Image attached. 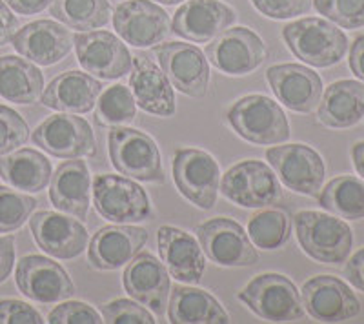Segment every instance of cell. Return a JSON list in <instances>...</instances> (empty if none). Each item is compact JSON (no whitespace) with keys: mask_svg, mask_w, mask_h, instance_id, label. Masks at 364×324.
<instances>
[{"mask_svg":"<svg viewBox=\"0 0 364 324\" xmlns=\"http://www.w3.org/2000/svg\"><path fill=\"white\" fill-rule=\"evenodd\" d=\"M282 38L291 53L314 68L339 64L348 51V37L326 18L306 17L282 28Z\"/></svg>","mask_w":364,"mask_h":324,"instance_id":"6da1fadb","label":"cell"},{"mask_svg":"<svg viewBox=\"0 0 364 324\" xmlns=\"http://www.w3.org/2000/svg\"><path fill=\"white\" fill-rule=\"evenodd\" d=\"M297 241L308 257L324 264H343L353 246L352 228L341 217L321 212H299L294 217Z\"/></svg>","mask_w":364,"mask_h":324,"instance_id":"7a4b0ae2","label":"cell"},{"mask_svg":"<svg viewBox=\"0 0 364 324\" xmlns=\"http://www.w3.org/2000/svg\"><path fill=\"white\" fill-rule=\"evenodd\" d=\"M108 151L119 173L139 183L164 184L161 151L154 139L141 129L117 126L108 134Z\"/></svg>","mask_w":364,"mask_h":324,"instance_id":"3957f363","label":"cell"},{"mask_svg":"<svg viewBox=\"0 0 364 324\" xmlns=\"http://www.w3.org/2000/svg\"><path fill=\"white\" fill-rule=\"evenodd\" d=\"M228 122L240 139L257 146H277L290 139V124L277 102L264 95H246L228 109Z\"/></svg>","mask_w":364,"mask_h":324,"instance_id":"277c9868","label":"cell"},{"mask_svg":"<svg viewBox=\"0 0 364 324\" xmlns=\"http://www.w3.org/2000/svg\"><path fill=\"white\" fill-rule=\"evenodd\" d=\"M93 202L97 213L115 225L142 222L154 215L144 188L122 175H97L93 179Z\"/></svg>","mask_w":364,"mask_h":324,"instance_id":"5b68a950","label":"cell"},{"mask_svg":"<svg viewBox=\"0 0 364 324\" xmlns=\"http://www.w3.org/2000/svg\"><path fill=\"white\" fill-rule=\"evenodd\" d=\"M237 299L264 320L291 323L304 317L301 293L290 279L281 274L257 275L239 291Z\"/></svg>","mask_w":364,"mask_h":324,"instance_id":"8992f818","label":"cell"},{"mask_svg":"<svg viewBox=\"0 0 364 324\" xmlns=\"http://www.w3.org/2000/svg\"><path fill=\"white\" fill-rule=\"evenodd\" d=\"M173 180L178 193L200 210L217 204L220 188V168L208 151L178 148L173 155Z\"/></svg>","mask_w":364,"mask_h":324,"instance_id":"52a82bcc","label":"cell"},{"mask_svg":"<svg viewBox=\"0 0 364 324\" xmlns=\"http://www.w3.org/2000/svg\"><path fill=\"white\" fill-rule=\"evenodd\" d=\"M220 191L228 200L242 208H266L277 204L282 197L277 175L261 161L237 162L220 180Z\"/></svg>","mask_w":364,"mask_h":324,"instance_id":"ba28073f","label":"cell"},{"mask_svg":"<svg viewBox=\"0 0 364 324\" xmlns=\"http://www.w3.org/2000/svg\"><path fill=\"white\" fill-rule=\"evenodd\" d=\"M195 233L208 259L219 266L242 268L259 262V254L252 239L233 219L213 217L197 226Z\"/></svg>","mask_w":364,"mask_h":324,"instance_id":"9c48e42d","label":"cell"},{"mask_svg":"<svg viewBox=\"0 0 364 324\" xmlns=\"http://www.w3.org/2000/svg\"><path fill=\"white\" fill-rule=\"evenodd\" d=\"M73 46L82 70L95 79L117 80L133 68L126 44L109 31H79L73 35Z\"/></svg>","mask_w":364,"mask_h":324,"instance_id":"30bf717a","label":"cell"},{"mask_svg":"<svg viewBox=\"0 0 364 324\" xmlns=\"http://www.w3.org/2000/svg\"><path fill=\"white\" fill-rule=\"evenodd\" d=\"M266 158L288 190L308 197L318 195L326 168L314 148L306 144L275 146L266 151Z\"/></svg>","mask_w":364,"mask_h":324,"instance_id":"8fae6325","label":"cell"},{"mask_svg":"<svg viewBox=\"0 0 364 324\" xmlns=\"http://www.w3.org/2000/svg\"><path fill=\"white\" fill-rule=\"evenodd\" d=\"M31 141L57 158H84L95 155V135L90 122L70 113L48 117L31 135Z\"/></svg>","mask_w":364,"mask_h":324,"instance_id":"7c38bea8","label":"cell"},{"mask_svg":"<svg viewBox=\"0 0 364 324\" xmlns=\"http://www.w3.org/2000/svg\"><path fill=\"white\" fill-rule=\"evenodd\" d=\"M161 70L182 95L200 99L210 84V64L203 51L193 44L164 42L154 46Z\"/></svg>","mask_w":364,"mask_h":324,"instance_id":"4fadbf2b","label":"cell"},{"mask_svg":"<svg viewBox=\"0 0 364 324\" xmlns=\"http://www.w3.org/2000/svg\"><path fill=\"white\" fill-rule=\"evenodd\" d=\"M206 58L226 75H248L261 66L268 57L264 42L250 28L226 29L210 40L204 50Z\"/></svg>","mask_w":364,"mask_h":324,"instance_id":"5bb4252c","label":"cell"},{"mask_svg":"<svg viewBox=\"0 0 364 324\" xmlns=\"http://www.w3.org/2000/svg\"><path fill=\"white\" fill-rule=\"evenodd\" d=\"M113 28L126 44L157 46L170 35V17L154 0H126L113 13Z\"/></svg>","mask_w":364,"mask_h":324,"instance_id":"9a60e30c","label":"cell"},{"mask_svg":"<svg viewBox=\"0 0 364 324\" xmlns=\"http://www.w3.org/2000/svg\"><path fill=\"white\" fill-rule=\"evenodd\" d=\"M18 290L28 299L42 304L68 301L75 296V284L58 262L42 255H26L18 261L15 274Z\"/></svg>","mask_w":364,"mask_h":324,"instance_id":"2e32d148","label":"cell"},{"mask_svg":"<svg viewBox=\"0 0 364 324\" xmlns=\"http://www.w3.org/2000/svg\"><path fill=\"white\" fill-rule=\"evenodd\" d=\"M302 306L321 323H343L360 313V303L344 281L333 275H317L304 283Z\"/></svg>","mask_w":364,"mask_h":324,"instance_id":"e0dca14e","label":"cell"},{"mask_svg":"<svg viewBox=\"0 0 364 324\" xmlns=\"http://www.w3.org/2000/svg\"><path fill=\"white\" fill-rule=\"evenodd\" d=\"M122 286L132 299L148 306L157 317H162L168 310L170 271L148 252H141L128 262L122 275Z\"/></svg>","mask_w":364,"mask_h":324,"instance_id":"ac0fdd59","label":"cell"},{"mask_svg":"<svg viewBox=\"0 0 364 324\" xmlns=\"http://www.w3.org/2000/svg\"><path fill=\"white\" fill-rule=\"evenodd\" d=\"M235 18V9L220 0H188L175 11L171 33L204 44L226 31Z\"/></svg>","mask_w":364,"mask_h":324,"instance_id":"d6986e66","label":"cell"},{"mask_svg":"<svg viewBox=\"0 0 364 324\" xmlns=\"http://www.w3.org/2000/svg\"><path fill=\"white\" fill-rule=\"evenodd\" d=\"M266 80L281 104L295 113H311L321 102L323 80L301 64H275L266 71Z\"/></svg>","mask_w":364,"mask_h":324,"instance_id":"ffe728a7","label":"cell"},{"mask_svg":"<svg viewBox=\"0 0 364 324\" xmlns=\"http://www.w3.org/2000/svg\"><path fill=\"white\" fill-rule=\"evenodd\" d=\"M29 230L42 252L55 259H75L87 246V230L79 219L53 212H38L29 217Z\"/></svg>","mask_w":364,"mask_h":324,"instance_id":"44dd1931","label":"cell"},{"mask_svg":"<svg viewBox=\"0 0 364 324\" xmlns=\"http://www.w3.org/2000/svg\"><path fill=\"white\" fill-rule=\"evenodd\" d=\"M148 242V232L139 226H104L93 235L87 261L93 270L113 271L126 266Z\"/></svg>","mask_w":364,"mask_h":324,"instance_id":"7402d4cb","label":"cell"},{"mask_svg":"<svg viewBox=\"0 0 364 324\" xmlns=\"http://www.w3.org/2000/svg\"><path fill=\"white\" fill-rule=\"evenodd\" d=\"M11 42L18 55L37 66H53L71 51L73 35L58 22L37 21L18 29Z\"/></svg>","mask_w":364,"mask_h":324,"instance_id":"603a6c76","label":"cell"},{"mask_svg":"<svg viewBox=\"0 0 364 324\" xmlns=\"http://www.w3.org/2000/svg\"><path fill=\"white\" fill-rule=\"evenodd\" d=\"M159 254L166 270L184 284H199L206 270V259L197 239L175 226H161L157 233Z\"/></svg>","mask_w":364,"mask_h":324,"instance_id":"cb8c5ba5","label":"cell"},{"mask_svg":"<svg viewBox=\"0 0 364 324\" xmlns=\"http://www.w3.org/2000/svg\"><path fill=\"white\" fill-rule=\"evenodd\" d=\"M129 90L135 97L136 106L146 113L157 117L175 115L173 86L146 53L133 57V68L129 71Z\"/></svg>","mask_w":364,"mask_h":324,"instance_id":"d4e9b609","label":"cell"},{"mask_svg":"<svg viewBox=\"0 0 364 324\" xmlns=\"http://www.w3.org/2000/svg\"><path fill=\"white\" fill-rule=\"evenodd\" d=\"M91 177L87 164L70 158L55 170L50 180V200L58 212L84 220L90 210Z\"/></svg>","mask_w":364,"mask_h":324,"instance_id":"484cf974","label":"cell"},{"mask_svg":"<svg viewBox=\"0 0 364 324\" xmlns=\"http://www.w3.org/2000/svg\"><path fill=\"white\" fill-rule=\"evenodd\" d=\"M102 92V84L95 77L82 71H66L55 77L42 93L46 108L63 113H90L95 108L97 99Z\"/></svg>","mask_w":364,"mask_h":324,"instance_id":"4316f807","label":"cell"},{"mask_svg":"<svg viewBox=\"0 0 364 324\" xmlns=\"http://www.w3.org/2000/svg\"><path fill=\"white\" fill-rule=\"evenodd\" d=\"M317 117L326 128H352L364 119V84L337 80L330 84L318 102Z\"/></svg>","mask_w":364,"mask_h":324,"instance_id":"83f0119b","label":"cell"},{"mask_svg":"<svg viewBox=\"0 0 364 324\" xmlns=\"http://www.w3.org/2000/svg\"><path fill=\"white\" fill-rule=\"evenodd\" d=\"M175 324H224L230 315L223 304L206 290L175 284L170 291V306L166 310Z\"/></svg>","mask_w":364,"mask_h":324,"instance_id":"f1b7e54d","label":"cell"},{"mask_svg":"<svg viewBox=\"0 0 364 324\" xmlns=\"http://www.w3.org/2000/svg\"><path fill=\"white\" fill-rule=\"evenodd\" d=\"M53 168L41 151L24 148L0 157V179L8 186L29 193H38L50 184Z\"/></svg>","mask_w":364,"mask_h":324,"instance_id":"f546056e","label":"cell"},{"mask_svg":"<svg viewBox=\"0 0 364 324\" xmlns=\"http://www.w3.org/2000/svg\"><path fill=\"white\" fill-rule=\"evenodd\" d=\"M44 92V75L28 58L0 57V97L15 104H33Z\"/></svg>","mask_w":364,"mask_h":324,"instance_id":"4dcf8cb0","label":"cell"},{"mask_svg":"<svg viewBox=\"0 0 364 324\" xmlns=\"http://www.w3.org/2000/svg\"><path fill=\"white\" fill-rule=\"evenodd\" d=\"M317 199L321 208L341 219L359 220L364 217V183L353 175L330 180L321 188Z\"/></svg>","mask_w":364,"mask_h":324,"instance_id":"1f68e13d","label":"cell"},{"mask_svg":"<svg viewBox=\"0 0 364 324\" xmlns=\"http://www.w3.org/2000/svg\"><path fill=\"white\" fill-rule=\"evenodd\" d=\"M50 11L53 18L77 31H93L112 18L108 0H55Z\"/></svg>","mask_w":364,"mask_h":324,"instance_id":"d6a6232c","label":"cell"},{"mask_svg":"<svg viewBox=\"0 0 364 324\" xmlns=\"http://www.w3.org/2000/svg\"><path fill=\"white\" fill-rule=\"evenodd\" d=\"M291 219L282 210H264L250 219L248 237L261 249H279L290 241Z\"/></svg>","mask_w":364,"mask_h":324,"instance_id":"836d02e7","label":"cell"},{"mask_svg":"<svg viewBox=\"0 0 364 324\" xmlns=\"http://www.w3.org/2000/svg\"><path fill=\"white\" fill-rule=\"evenodd\" d=\"M136 102L132 90L122 84L108 87L100 92L97 99V121L106 128L128 126L135 121Z\"/></svg>","mask_w":364,"mask_h":324,"instance_id":"e575fe53","label":"cell"},{"mask_svg":"<svg viewBox=\"0 0 364 324\" xmlns=\"http://www.w3.org/2000/svg\"><path fill=\"white\" fill-rule=\"evenodd\" d=\"M37 206L38 202L33 197L0 186V233H11L22 228Z\"/></svg>","mask_w":364,"mask_h":324,"instance_id":"d590c367","label":"cell"},{"mask_svg":"<svg viewBox=\"0 0 364 324\" xmlns=\"http://www.w3.org/2000/svg\"><path fill=\"white\" fill-rule=\"evenodd\" d=\"M321 15L344 29L364 26V0H311Z\"/></svg>","mask_w":364,"mask_h":324,"instance_id":"8d00e7d4","label":"cell"},{"mask_svg":"<svg viewBox=\"0 0 364 324\" xmlns=\"http://www.w3.org/2000/svg\"><path fill=\"white\" fill-rule=\"evenodd\" d=\"M29 139V128L15 109L0 104V157L15 151Z\"/></svg>","mask_w":364,"mask_h":324,"instance_id":"74e56055","label":"cell"},{"mask_svg":"<svg viewBox=\"0 0 364 324\" xmlns=\"http://www.w3.org/2000/svg\"><path fill=\"white\" fill-rule=\"evenodd\" d=\"M102 320L108 324H154L155 317L141 306V303L129 299H115L100 306Z\"/></svg>","mask_w":364,"mask_h":324,"instance_id":"f35d334b","label":"cell"},{"mask_svg":"<svg viewBox=\"0 0 364 324\" xmlns=\"http://www.w3.org/2000/svg\"><path fill=\"white\" fill-rule=\"evenodd\" d=\"M51 324H99L104 323L95 308L79 301H66L48 315Z\"/></svg>","mask_w":364,"mask_h":324,"instance_id":"ab89813d","label":"cell"},{"mask_svg":"<svg viewBox=\"0 0 364 324\" xmlns=\"http://www.w3.org/2000/svg\"><path fill=\"white\" fill-rule=\"evenodd\" d=\"M257 11L268 18L286 21L304 15L311 9V0H250Z\"/></svg>","mask_w":364,"mask_h":324,"instance_id":"60d3db41","label":"cell"},{"mask_svg":"<svg viewBox=\"0 0 364 324\" xmlns=\"http://www.w3.org/2000/svg\"><path fill=\"white\" fill-rule=\"evenodd\" d=\"M41 313L24 301L0 299V324H41Z\"/></svg>","mask_w":364,"mask_h":324,"instance_id":"b9f144b4","label":"cell"},{"mask_svg":"<svg viewBox=\"0 0 364 324\" xmlns=\"http://www.w3.org/2000/svg\"><path fill=\"white\" fill-rule=\"evenodd\" d=\"M18 31V21L13 15L9 6L4 0H0V48L9 44Z\"/></svg>","mask_w":364,"mask_h":324,"instance_id":"7bdbcfd3","label":"cell"},{"mask_svg":"<svg viewBox=\"0 0 364 324\" xmlns=\"http://www.w3.org/2000/svg\"><path fill=\"white\" fill-rule=\"evenodd\" d=\"M15 264V237L6 235L0 237V283L9 277Z\"/></svg>","mask_w":364,"mask_h":324,"instance_id":"ee69618b","label":"cell"},{"mask_svg":"<svg viewBox=\"0 0 364 324\" xmlns=\"http://www.w3.org/2000/svg\"><path fill=\"white\" fill-rule=\"evenodd\" d=\"M344 275L353 288L364 293V248L359 249L350 261L346 262Z\"/></svg>","mask_w":364,"mask_h":324,"instance_id":"f6af8a7d","label":"cell"},{"mask_svg":"<svg viewBox=\"0 0 364 324\" xmlns=\"http://www.w3.org/2000/svg\"><path fill=\"white\" fill-rule=\"evenodd\" d=\"M6 4L18 15H37L50 8L55 0H4Z\"/></svg>","mask_w":364,"mask_h":324,"instance_id":"bcb514c9","label":"cell"},{"mask_svg":"<svg viewBox=\"0 0 364 324\" xmlns=\"http://www.w3.org/2000/svg\"><path fill=\"white\" fill-rule=\"evenodd\" d=\"M350 70H352L353 75L357 79H360L364 82V35L353 40V44L350 46Z\"/></svg>","mask_w":364,"mask_h":324,"instance_id":"7dc6e473","label":"cell"},{"mask_svg":"<svg viewBox=\"0 0 364 324\" xmlns=\"http://www.w3.org/2000/svg\"><path fill=\"white\" fill-rule=\"evenodd\" d=\"M352 161H353V166H355V171L364 179V141L353 144Z\"/></svg>","mask_w":364,"mask_h":324,"instance_id":"c3c4849f","label":"cell"},{"mask_svg":"<svg viewBox=\"0 0 364 324\" xmlns=\"http://www.w3.org/2000/svg\"><path fill=\"white\" fill-rule=\"evenodd\" d=\"M154 2H159V4H164V6H175L184 2V0H154Z\"/></svg>","mask_w":364,"mask_h":324,"instance_id":"681fc988","label":"cell"},{"mask_svg":"<svg viewBox=\"0 0 364 324\" xmlns=\"http://www.w3.org/2000/svg\"><path fill=\"white\" fill-rule=\"evenodd\" d=\"M117 2H119V0H117Z\"/></svg>","mask_w":364,"mask_h":324,"instance_id":"f907efd6","label":"cell"}]
</instances>
